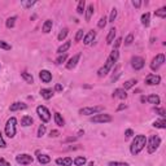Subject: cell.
I'll list each match as a JSON object with an SVG mask.
<instances>
[{
	"instance_id": "f907efd6",
	"label": "cell",
	"mask_w": 166,
	"mask_h": 166,
	"mask_svg": "<svg viewBox=\"0 0 166 166\" xmlns=\"http://www.w3.org/2000/svg\"><path fill=\"white\" fill-rule=\"evenodd\" d=\"M0 166H10V163L8 162V161H5L4 158L0 157Z\"/></svg>"
},
{
	"instance_id": "d6a6232c",
	"label": "cell",
	"mask_w": 166,
	"mask_h": 166,
	"mask_svg": "<svg viewBox=\"0 0 166 166\" xmlns=\"http://www.w3.org/2000/svg\"><path fill=\"white\" fill-rule=\"evenodd\" d=\"M154 16L156 17H160V18H165L166 17V8H160L158 10H156L154 12Z\"/></svg>"
},
{
	"instance_id": "e0dca14e",
	"label": "cell",
	"mask_w": 166,
	"mask_h": 166,
	"mask_svg": "<svg viewBox=\"0 0 166 166\" xmlns=\"http://www.w3.org/2000/svg\"><path fill=\"white\" fill-rule=\"evenodd\" d=\"M113 97H118V99H122V100H123V99L127 97V93L123 88H116L113 92Z\"/></svg>"
},
{
	"instance_id": "f1b7e54d",
	"label": "cell",
	"mask_w": 166,
	"mask_h": 166,
	"mask_svg": "<svg viewBox=\"0 0 166 166\" xmlns=\"http://www.w3.org/2000/svg\"><path fill=\"white\" fill-rule=\"evenodd\" d=\"M153 126L157 127V129H166L165 118H161V119H158V121H154V122H153Z\"/></svg>"
},
{
	"instance_id": "30bf717a",
	"label": "cell",
	"mask_w": 166,
	"mask_h": 166,
	"mask_svg": "<svg viewBox=\"0 0 166 166\" xmlns=\"http://www.w3.org/2000/svg\"><path fill=\"white\" fill-rule=\"evenodd\" d=\"M144 65H145V61H144V59H143V57H139V56L132 57L131 66L134 67L135 70H142L143 67H144Z\"/></svg>"
},
{
	"instance_id": "9c48e42d",
	"label": "cell",
	"mask_w": 166,
	"mask_h": 166,
	"mask_svg": "<svg viewBox=\"0 0 166 166\" xmlns=\"http://www.w3.org/2000/svg\"><path fill=\"white\" fill-rule=\"evenodd\" d=\"M16 161H17V163H20V165H29V163H31L34 161L33 156L27 154V153H23V154H18L17 157H16Z\"/></svg>"
},
{
	"instance_id": "d4e9b609",
	"label": "cell",
	"mask_w": 166,
	"mask_h": 166,
	"mask_svg": "<svg viewBox=\"0 0 166 166\" xmlns=\"http://www.w3.org/2000/svg\"><path fill=\"white\" fill-rule=\"evenodd\" d=\"M93 4H90L87 7V9H86V22H90V20H91V17H92V14H93Z\"/></svg>"
},
{
	"instance_id": "44dd1931",
	"label": "cell",
	"mask_w": 166,
	"mask_h": 166,
	"mask_svg": "<svg viewBox=\"0 0 166 166\" xmlns=\"http://www.w3.org/2000/svg\"><path fill=\"white\" fill-rule=\"evenodd\" d=\"M147 101L149 104H153V105H158V104L161 103V99H160V96H157V95H149L147 97Z\"/></svg>"
},
{
	"instance_id": "603a6c76",
	"label": "cell",
	"mask_w": 166,
	"mask_h": 166,
	"mask_svg": "<svg viewBox=\"0 0 166 166\" xmlns=\"http://www.w3.org/2000/svg\"><path fill=\"white\" fill-rule=\"evenodd\" d=\"M21 78H22V79L25 80L26 83H29V84L34 83V78H33V75L29 74V73H26V71H22V73H21Z\"/></svg>"
},
{
	"instance_id": "681fc988",
	"label": "cell",
	"mask_w": 166,
	"mask_h": 166,
	"mask_svg": "<svg viewBox=\"0 0 166 166\" xmlns=\"http://www.w3.org/2000/svg\"><path fill=\"white\" fill-rule=\"evenodd\" d=\"M59 135H60V132L57 131V130H52V131L49 132V136H51V137H57Z\"/></svg>"
},
{
	"instance_id": "4316f807",
	"label": "cell",
	"mask_w": 166,
	"mask_h": 166,
	"mask_svg": "<svg viewBox=\"0 0 166 166\" xmlns=\"http://www.w3.org/2000/svg\"><path fill=\"white\" fill-rule=\"evenodd\" d=\"M21 124H22L23 127L31 126V124H33V118H31L30 116H25V117H22V119H21Z\"/></svg>"
},
{
	"instance_id": "1f68e13d",
	"label": "cell",
	"mask_w": 166,
	"mask_h": 166,
	"mask_svg": "<svg viewBox=\"0 0 166 166\" xmlns=\"http://www.w3.org/2000/svg\"><path fill=\"white\" fill-rule=\"evenodd\" d=\"M84 7H86V1L84 0H80V1L78 3V7H77L78 14H83V12H84Z\"/></svg>"
},
{
	"instance_id": "9a60e30c",
	"label": "cell",
	"mask_w": 166,
	"mask_h": 166,
	"mask_svg": "<svg viewBox=\"0 0 166 166\" xmlns=\"http://www.w3.org/2000/svg\"><path fill=\"white\" fill-rule=\"evenodd\" d=\"M56 163L60 166H71L73 158L71 157H65V158H57Z\"/></svg>"
},
{
	"instance_id": "3957f363",
	"label": "cell",
	"mask_w": 166,
	"mask_h": 166,
	"mask_svg": "<svg viewBox=\"0 0 166 166\" xmlns=\"http://www.w3.org/2000/svg\"><path fill=\"white\" fill-rule=\"evenodd\" d=\"M147 143H148L147 145L148 153H154L161 145V137L157 136V135H153V136L149 137V140H147Z\"/></svg>"
},
{
	"instance_id": "5b68a950",
	"label": "cell",
	"mask_w": 166,
	"mask_h": 166,
	"mask_svg": "<svg viewBox=\"0 0 166 166\" xmlns=\"http://www.w3.org/2000/svg\"><path fill=\"white\" fill-rule=\"evenodd\" d=\"M36 113H38L39 118H40L44 123L49 122V119H51V113H49V110L44 105H39L38 108H36Z\"/></svg>"
},
{
	"instance_id": "60d3db41",
	"label": "cell",
	"mask_w": 166,
	"mask_h": 166,
	"mask_svg": "<svg viewBox=\"0 0 166 166\" xmlns=\"http://www.w3.org/2000/svg\"><path fill=\"white\" fill-rule=\"evenodd\" d=\"M46 134V124H40L38 129V137H42Z\"/></svg>"
},
{
	"instance_id": "4dcf8cb0",
	"label": "cell",
	"mask_w": 166,
	"mask_h": 166,
	"mask_svg": "<svg viewBox=\"0 0 166 166\" xmlns=\"http://www.w3.org/2000/svg\"><path fill=\"white\" fill-rule=\"evenodd\" d=\"M135 84H136V79H129L127 82H124V83H123V90H124V91L129 90V88L134 87Z\"/></svg>"
},
{
	"instance_id": "2e32d148",
	"label": "cell",
	"mask_w": 166,
	"mask_h": 166,
	"mask_svg": "<svg viewBox=\"0 0 166 166\" xmlns=\"http://www.w3.org/2000/svg\"><path fill=\"white\" fill-rule=\"evenodd\" d=\"M27 108V105H26L25 103H13L12 105L9 106L10 112H16V110H23V109Z\"/></svg>"
},
{
	"instance_id": "6f0895ef",
	"label": "cell",
	"mask_w": 166,
	"mask_h": 166,
	"mask_svg": "<svg viewBox=\"0 0 166 166\" xmlns=\"http://www.w3.org/2000/svg\"><path fill=\"white\" fill-rule=\"evenodd\" d=\"M144 101H147V97H144V96H143V97H142V103H144Z\"/></svg>"
},
{
	"instance_id": "8d00e7d4",
	"label": "cell",
	"mask_w": 166,
	"mask_h": 166,
	"mask_svg": "<svg viewBox=\"0 0 166 166\" xmlns=\"http://www.w3.org/2000/svg\"><path fill=\"white\" fill-rule=\"evenodd\" d=\"M110 57L112 60H113L114 62H117V60H118V57H119V52H118V49H113V51H112V53H110Z\"/></svg>"
},
{
	"instance_id": "7c38bea8",
	"label": "cell",
	"mask_w": 166,
	"mask_h": 166,
	"mask_svg": "<svg viewBox=\"0 0 166 166\" xmlns=\"http://www.w3.org/2000/svg\"><path fill=\"white\" fill-rule=\"evenodd\" d=\"M79 59H80V53L74 54V56H73L71 59L69 60V62L66 64V69H69V70L74 69V67L77 66V64H78V61H79Z\"/></svg>"
},
{
	"instance_id": "c3c4849f",
	"label": "cell",
	"mask_w": 166,
	"mask_h": 166,
	"mask_svg": "<svg viewBox=\"0 0 166 166\" xmlns=\"http://www.w3.org/2000/svg\"><path fill=\"white\" fill-rule=\"evenodd\" d=\"M7 147V143L4 142V139H3V134L1 131H0V148H5Z\"/></svg>"
},
{
	"instance_id": "ac0fdd59",
	"label": "cell",
	"mask_w": 166,
	"mask_h": 166,
	"mask_svg": "<svg viewBox=\"0 0 166 166\" xmlns=\"http://www.w3.org/2000/svg\"><path fill=\"white\" fill-rule=\"evenodd\" d=\"M70 47H71V42H65L64 44H62V46H60L59 48H57V53L59 54H62V53H66V51L67 49L70 48Z\"/></svg>"
},
{
	"instance_id": "b9f144b4",
	"label": "cell",
	"mask_w": 166,
	"mask_h": 166,
	"mask_svg": "<svg viewBox=\"0 0 166 166\" xmlns=\"http://www.w3.org/2000/svg\"><path fill=\"white\" fill-rule=\"evenodd\" d=\"M132 42H134V35H132V34H129V35L126 36V39H124V46H130Z\"/></svg>"
},
{
	"instance_id": "f5cc1de1",
	"label": "cell",
	"mask_w": 166,
	"mask_h": 166,
	"mask_svg": "<svg viewBox=\"0 0 166 166\" xmlns=\"http://www.w3.org/2000/svg\"><path fill=\"white\" fill-rule=\"evenodd\" d=\"M132 5H134L135 8H139L140 5H142V1H137V0H134V1H132Z\"/></svg>"
},
{
	"instance_id": "d6986e66",
	"label": "cell",
	"mask_w": 166,
	"mask_h": 166,
	"mask_svg": "<svg viewBox=\"0 0 166 166\" xmlns=\"http://www.w3.org/2000/svg\"><path fill=\"white\" fill-rule=\"evenodd\" d=\"M40 95L43 99H46V100H49V99L53 96V91L49 90V88H42L40 90Z\"/></svg>"
},
{
	"instance_id": "db71d44e",
	"label": "cell",
	"mask_w": 166,
	"mask_h": 166,
	"mask_svg": "<svg viewBox=\"0 0 166 166\" xmlns=\"http://www.w3.org/2000/svg\"><path fill=\"white\" fill-rule=\"evenodd\" d=\"M127 108V105L126 104H121V105L118 106V108H117V112H119V110H123V109H126Z\"/></svg>"
},
{
	"instance_id": "cb8c5ba5",
	"label": "cell",
	"mask_w": 166,
	"mask_h": 166,
	"mask_svg": "<svg viewBox=\"0 0 166 166\" xmlns=\"http://www.w3.org/2000/svg\"><path fill=\"white\" fill-rule=\"evenodd\" d=\"M150 23V14L149 13H144V14L142 16V25L144 26V27H148Z\"/></svg>"
},
{
	"instance_id": "74e56055",
	"label": "cell",
	"mask_w": 166,
	"mask_h": 166,
	"mask_svg": "<svg viewBox=\"0 0 166 166\" xmlns=\"http://www.w3.org/2000/svg\"><path fill=\"white\" fill-rule=\"evenodd\" d=\"M0 48H1V49H5V51H10V49H12V47H10V44H8L7 42L0 40Z\"/></svg>"
},
{
	"instance_id": "6da1fadb",
	"label": "cell",
	"mask_w": 166,
	"mask_h": 166,
	"mask_svg": "<svg viewBox=\"0 0 166 166\" xmlns=\"http://www.w3.org/2000/svg\"><path fill=\"white\" fill-rule=\"evenodd\" d=\"M145 145H147V137H145V135H136L135 139L132 140L131 145H130V152L134 156H136L144 149Z\"/></svg>"
},
{
	"instance_id": "5bb4252c",
	"label": "cell",
	"mask_w": 166,
	"mask_h": 166,
	"mask_svg": "<svg viewBox=\"0 0 166 166\" xmlns=\"http://www.w3.org/2000/svg\"><path fill=\"white\" fill-rule=\"evenodd\" d=\"M95 36H96V33L93 30H91V31H88L87 34L84 35V38H83V43L86 44V46H88V44H91L93 42V39H95Z\"/></svg>"
},
{
	"instance_id": "836d02e7",
	"label": "cell",
	"mask_w": 166,
	"mask_h": 166,
	"mask_svg": "<svg viewBox=\"0 0 166 166\" xmlns=\"http://www.w3.org/2000/svg\"><path fill=\"white\" fill-rule=\"evenodd\" d=\"M16 20H17V17H16V16H13V17H9V18H8L7 22H5L7 27H8V29H12L13 26H14V23H16Z\"/></svg>"
},
{
	"instance_id": "680465c9",
	"label": "cell",
	"mask_w": 166,
	"mask_h": 166,
	"mask_svg": "<svg viewBox=\"0 0 166 166\" xmlns=\"http://www.w3.org/2000/svg\"><path fill=\"white\" fill-rule=\"evenodd\" d=\"M88 166H93V162H92V161H91V162L88 163Z\"/></svg>"
},
{
	"instance_id": "7dc6e473",
	"label": "cell",
	"mask_w": 166,
	"mask_h": 166,
	"mask_svg": "<svg viewBox=\"0 0 166 166\" xmlns=\"http://www.w3.org/2000/svg\"><path fill=\"white\" fill-rule=\"evenodd\" d=\"M122 43V38H117L116 42H114V46H113V49H118V47L121 46Z\"/></svg>"
},
{
	"instance_id": "4fadbf2b",
	"label": "cell",
	"mask_w": 166,
	"mask_h": 166,
	"mask_svg": "<svg viewBox=\"0 0 166 166\" xmlns=\"http://www.w3.org/2000/svg\"><path fill=\"white\" fill-rule=\"evenodd\" d=\"M39 77H40L42 82L49 83L52 80V73L48 71V70H40V73H39Z\"/></svg>"
},
{
	"instance_id": "e575fe53",
	"label": "cell",
	"mask_w": 166,
	"mask_h": 166,
	"mask_svg": "<svg viewBox=\"0 0 166 166\" xmlns=\"http://www.w3.org/2000/svg\"><path fill=\"white\" fill-rule=\"evenodd\" d=\"M67 34H69V30H67V29H62V30L60 31V34H59V36H57V39H59L60 42H62L65 38H66Z\"/></svg>"
},
{
	"instance_id": "ab89813d",
	"label": "cell",
	"mask_w": 166,
	"mask_h": 166,
	"mask_svg": "<svg viewBox=\"0 0 166 166\" xmlns=\"http://www.w3.org/2000/svg\"><path fill=\"white\" fill-rule=\"evenodd\" d=\"M106 22H108V20H106V17H101L100 20H99V23H97L99 29H104V27H105Z\"/></svg>"
},
{
	"instance_id": "7bdbcfd3",
	"label": "cell",
	"mask_w": 166,
	"mask_h": 166,
	"mask_svg": "<svg viewBox=\"0 0 166 166\" xmlns=\"http://www.w3.org/2000/svg\"><path fill=\"white\" fill-rule=\"evenodd\" d=\"M116 18H117V9L113 8V9H112V13H110V17H109V22H114Z\"/></svg>"
},
{
	"instance_id": "f546056e",
	"label": "cell",
	"mask_w": 166,
	"mask_h": 166,
	"mask_svg": "<svg viewBox=\"0 0 166 166\" xmlns=\"http://www.w3.org/2000/svg\"><path fill=\"white\" fill-rule=\"evenodd\" d=\"M86 157H83V156H78V157L74 158V165L75 166H83L86 163Z\"/></svg>"
},
{
	"instance_id": "ffe728a7",
	"label": "cell",
	"mask_w": 166,
	"mask_h": 166,
	"mask_svg": "<svg viewBox=\"0 0 166 166\" xmlns=\"http://www.w3.org/2000/svg\"><path fill=\"white\" fill-rule=\"evenodd\" d=\"M52 26H53V22H52V20H46L43 23V27H42V30H43V33L48 34L49 31L52 30Z\"/></svg>"
},
{
	"instance_id": "bcb514c9",
	"label": "cell",
	"mask_w": 166,
	"mask_h": 166,
	"mask_svg": "<svg viewBox=\"0 0 166 166\" xmlns=\"http://www.w3.org/2000/svg\"><path fill=\"white\" fill-rule=\"evenodd\" d=\"M82 38H83V30H78L77 35H75V42H80Z\"/></svg>"
},
{
	"instance_id": "ee69618b",
	"label": "cell",
	"mask_w": 166,
	"mask_h": 166,
	"mask_svg": "<svg viewBox=\"0 0 166 166\" xmlns=\"http://www.w3.org/2000/svg\"><path fill=\"white\" fill-rule=\"evenodd\" d=\"M154 112L157 114H160L162 118H165V116H166V112H165V109H162V108H154Z\"/></svg>"
},
{
	"instance_id": "11a10c76",
	"label": "cell",
	"mask_w": 166,
	"mask_h": 166,
	"mask_svg": "<svg viewBox=\"0 0 166 166\" xmlns=\"http://www.w3.org/2000/svg\"><path fill=\"white\" fill-rule=\"evenodd\" d=\"M54 90L60 92V91H62V86L61 84H56V86H54Z\"/></svg>"
},
{
	"instance_id": "d590c367",
	"label": "cell",
	"mask_w": 166,
	"mask_h": 166,
	"mask_svg": "<svg viewBox=\"0 0 166 166\" xmlns=\"http://www.w3.org/2000/svg\"><path fill=\"white\" fill-rule=\"evenodd\" d=\"M66 59H67V54H66V53H62V54H60V56L56 59V64H57V65L62 64V62H65V61H66Z\"/></svg>"
},
{
	"instance_id": "484cf974",
	"label": "cell",
	"mask_w": 166,
	"mask_h": 166,
	"mask_svg": "<svg viewBox=\"0 0 166 166\" xmlns=\"http://www.w3.org/2000/svg\"><path fill=\"white\" fill-rule=\"evenodd\" d=\"M38 161H39V163H42V165H47V163L51 162V157L47 154H39Z\"/></svg>"
},
{
	"instance_id": "8fae6325",
	"label": "cell",
	"mask_w": 166,
	"mask_h": 166,
	"mask_svg": "<svg viewBox=\"0 0 166 166\" xmlns=\"http://www.w3.org/2000/svg\"><path fill=\"white\" fill-rule=\"evenodd\" d=\"M160 82H161V77L156 74H148L147 78H145V83L148 86H157L160 84Z\"/></svg>"
},
{
	"instance_id": "277c9868",
	"label": "cell",
	"mask_w": 166,
	"mask_h": 166,
	"mask_svg": "<svg viewBox=\"0 0 166 166\" xmlns=\"http://www.w3.org/2000/svg\"><path fill=\"white\" fill-rule=\"evenodd\" d=\"M113 65H114V61L110 59V57H108L106 61H105V64H104L103 66L97 70V75H99V77H105V75L110 71V69L113 67Z\"/></svg>"
},
{
	"instance_id": "7402d4cb",
	"label": "cell",
	"mask_w": 166,
	"mask_h": 166,
	"mask_svg": "<svg viewBox=\"0 0 166 166\" xmlns=\"http://www.w3.org/2000/svg\"><path fill=\"white\" fill-rule=\"evenodd\" d=\"M116 33H117V30L114 27L109 30V34H108V36H106V44H112V43H113L114 38H116Z\"/></svg>"
},
{
	"instance_id": "9f6ffc18",
	"label": "cell",
	"mask_w": 166,
	"mask_h": 166,
	"mask_svg": "<svg viewBox=\"0 0 166 166\" xmlns=\"http://www.w3.org/2000/svg\"><path fill=\"white\" fill-rule=\"evenodd\" d=\"M74 140H77V137H67V139L65 140V143H69V142H74Z\"/></svg>"
},
{
	"instance_id": "f6af8a7d",
	"label": "cell",
	"mask_w": 166,
	"mask_h": 166,
	"mask_svg": "<svg viewBox=\"0 0 166 166\" xmlns=\"http://www.w3.org/2000/svg\"><path fill=\"white\" fill-rule=\"evenodd\" d=\"M36 1H22V3H21V5H22L23 8H30V7H33Z\"/></svg>"
},
{
	"instance_id": "52a82bcc",
	"label": "cell",
	"mask_w": 166,
	"mask_h": 166,
	"mask_svg": "<svg viewBox=\"0 0 166 166\" xmlns=\"http://www.w3.org/2000/svg\"><path fill=\"white\" fill-rule=\"evenodd\" d=\"M163 62H165V56H163L162 53H158L156 57H153L152 62H150V69H152L153 71H156V70H158V67H160Z\"/></svg>"
},
{
	"instance_id": "ba28073f",
	"label": "cell",
	"mask_w": 166,
	"mask_h": 166,
	"mask_svg": "<svg viewBox=\"0 0 166 166\" xmlns=\"http://www.w3.org/2000/svg\"><path fill=\"white\" fill-rule=\"evenodd\" d=\"M112 119L113 118L109 114H95L91 118V122H93V123H106V122H110Z\"/></svg>"
},
{
	"instance_id": "7a4b0ae2",
	"label": "cell",
	"mask_w": 166,
	"mask_h": 166,
	"mask_svg": "<svg viewBox=\"0 0 166 166\" xmlns=\"http://www.w3.org/2000/svg\"><path fill=\"white\" fill-rule=\"evenodd\" d=\"M16 131H17V119L14 117H10L5 124V135L12 139L16 136Z\"/></svg>"
},
{
	"instance_id": "83f0119b",
	"label": "cell",
	"mask_w": 166,
	"mask_h": 166,
	"mask_svg": "<svg viewBox=\"0 0 166 166\" xmlns=\"http://www.w3.org/2000/svg\"><path fill=\"white\" fill-rule=\"evenodd\" d=\"M54 122H56V124H57V126H60V127H62L65 124L64 118L61 117V114H60V113H54Z\"/></svg>"
},
{
	"instance_id": "816d5d0a",
	"label": "cell",
	"mask_w": 166,
	"mask_h": 166,
	"mask_svg": "<svg viewBox=\"0 0 166 166\" xmlns=\"http://www.w3.org/2000/svg\"><path fill=\"white\" fill-rule=\"evenodd\" d=\"M124 135H126V137H131L132 135H134V131H132L131 129H129V130H126V131H124Z\"/></svg>"
},
{
	"instance_id": "f35d334b",
	"label": "cell",
	"mask_w": 166,
	"mask_h": 166,
	"mask_svg": "<svg viewBox=\"0 0 166 166\" xmlns=\"http://www.w3.org/2000/svg\"><path fill=\"white\" fill-rule=\"evenodd\" d=\"M108 166H129L127 162H119V161H112L108 163Z\"/></svg>"
},
{
	"instance_id": "8992f818",
	"label": "cell",
	"mask_w": 166,
	"mask_h": 166,
	"mask_svg": "<svg viewBox=\"0 0 166 166\" xmlns=\"http://www.w3.org/2000/svg\"><path fill=\"white\" fill-rule=\"evenodd\" d=\"M104 110V106H87V108H82L79 110V114L82 116H91V114H97Z\"/></svg>"
}]
</instances>
